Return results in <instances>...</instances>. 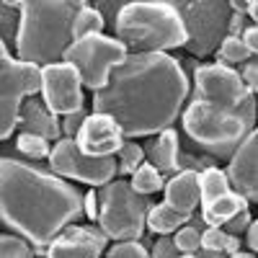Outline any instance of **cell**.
<instances>
[{
    "label": "cell",
    "instance_id": "cell-13",
    "mask_svg": "<svg viewBox=\"0 0 258 258\" xmlns=\"http://www.w3.org/2000/svg\"><path fill=\"white\" fill-rule=\"evenodd\" d=\"M230 191L240 194L250 204L258 199V132H248V137L230 155V165L225 170Z\"/></svg>",
    "mask_w": 258,
    "mask_h": 258
},
{
    "label": "cell",
    "instance_id": "cell-31",
    "mask_svg": "<svg viewBox=\"0 0 258 258\" xmlns=\"http://www.w3.org/2000/svg\"><path fill=\"white\" fill-rule=\"evenodd\" d=\"M109 258H150V253L140 240H126V243H114L109 248Z\"/></svg>",
    "mask_w": 258,
    "mask_h": 258
},
{
    "label": "cell",
    "instance_id": "cell-2",
    "mask_svg": "<svg viewBox=\"0 0 258 258\" xmlns=\"http://www.w3.org/2000/svg\"><path fill=\"white\" fill-rule=\"evenodd\" d=\"M83 214L75 186L36 165L0 158V222L18 232L36 253Z\"/></svg>",
    "mask_w": 258,
    "mask_h": 258
},
{
    "label": "cell",
    "instance_id": "cell-39",
    "mask_svg": "<svg viewBox=\"0 0 258 258\" xmlns=\"http://www.w3.org/2000/svg\"><path fill=\"white\" fill-rule=\"evenodd\" d=\"M240 41L245 44V49H248L250 54L258 52V29H255V24H250V26L240 34Z\"/></svg>",
    "mask_w": 258,
    "mask_h": 258
},
{
    "label": "cell",
    "instance_id": "cell-14",
    "mask_svg": "<svg viewBox=\"0 0 258 258\" xmlns=\"http://www.w3.org/2000/svg\"><path fill=\"white\" fill-rule=\"evenodd\" d=\"M121 142L124 137L119 132V126L114 124V119L103 114H88L75 137L78 150L91 158H114Z\"/></svg>",
    "mask_w": 258,
    "mask_h": 258
},
{
    "label": "cell",
    "instance_id": "cell-10",
    "mask_svg": "<svg viewBox=\"0 0 258 258\" xmlns=\"http://www.w3.org/2000/svg\"><path fill=\"white\" fill-rule=\"evenodd\" d=\"M49 173L57 178H70L88 186H106L116 176V160L114 158H91L78 150L75 140H59L54 142L49 153Z\"/></svg>",
    "mask_w": 258,
    "mask_h": 258
},
{
    "label": "cell",
    "instance_id": "cell-23",
    "mask_svg": "<svg viewBox=\"0 0 258 258\" xmlns=\"http://www.w3.org/2000/svg\"><path fill=\"white\" fill-rule=\"evenodd\" d=\"M103 26H106L103 16H101L93 6L83 3V6H80V11H78V13H75V18H73V29H70L73 41H75V39H83V36L103 34Z\"/></svg>",
    "mask_w": 258,
    "mask_h": 258
},
{
    "label": "cell",
    "instance_id": "cell-35",
    "mask_svg": "<svg viewBox=\"0 0 258 258\" xmlns=\"http://www.w3.org/2000/svg\"><path fill=\"white\" fill-rule=\"evenodd\" d=\"M238 75H240L243 85L248 88V93H253V96H255V91H258V68H255V59H248Z\"/></svg>",
    "mask_w": 258,
    "mask_h": 258
},
{
    "label": "cell",
    "instance_id": "cell-40",
    "mask_svg": "<svg viewBox=\"0 0 258 258\" xmlns=\"http://www.w3.org/2000/svg\"><path fill=\"white\" fill-rule=\"evenodd\" d=\"M245 245H248V253L255 255V250H258V222H255V220H253V222L248 225V230H245Z\"/></svg>",
    "mask_w": 258,
    "mask_h": 258
},
{
    "label": "cell",
    "instance_id": "cell-16",
    "mask_svg": "<svg viewBox=\"0 0 258 258\" xmlns=\"http://www.w3.org/2000/svg\"><path fill=\"white\" fill-rule=\"evenodd\" d=\"M18 126L21 132H29L36 137H44L47 142H59L62 140V129H59V119L44 106V101H39L36 96H29L21 103L18 111Z\"/></svg>",
    "mask_w": 258,
    "mask_h": 258
},
{
    "label": "cell",
    "instance_id": "cell-11",
    "mask_svg": "<svg viewBox=\"0 0 258 258\" xmlns=\"http://www.w3.org/2000/svg\"><path fill=\"white\" fill-rule=\"evenodd\" d=\"M194 88H197V101L209 103L222 111H235L250 96L238 70L220 64V62L194 64Z\"/></svg>",
    "mask_w": 258,
    "mask_h": 258
},
{
    "label": "cell",
    "instance_id": "cell-27",
    "mask_svg": "<svg viewBox=\"0 0 258 258\" xmlns=\"http://www.w3.org/2000/svg\"><path fill=\"white\" fill-rule=\"evenodd\" d=\"M255 54H250L248 49H245V44L238 39V36H225L222 39V44H220V49H217V59H220V64H245L248 59H253Z\"/></svg>",
    "mask_w": 258,
    "mask_h": 258
},
{
    "label": "cell",
    "instance_id": "cell-5",
    "mask_svg": "<svg viewBox=\"0 0 258 258\" xmlns=\"http://www.w3.org/2000/svg\"><path fill=\"white\" fill-rule=\"evenodd\" d=\"M98 194V225L106 238L116 243L140 240L145 235V217L150 202L132 191L129 181H109Z\"/></svg>",
    "mask_w": 258,
    "mask_h": 258
},
{
    "label": "cell",
    "instance_id": "cell-36",
    "mask_svg": "<svg viewBox=\"0 0 258 258\" xmlns=\"http://www.w3.org/2000/svg\"><path fill=\"white\" fill-rule=\"evenodd\" d=\"M181 253L176 250V245H173V240L170 238H163L160 240H155V245H153V253H150V258H178Z\"/></svg>",
    "mask_w": 258,
    "mask_h": 258
},
{
    "label": "cell",
    "instance_id": "cell-7",
    "mask_svg": "<svg viewBox=\"0 0 258 258\" xmlns=\"http://www.w3.org/2000/svg\"><path fill=\"white\" fill-rule=\"evenodd\" d=\"M173 8L183 21V47L188 54L209 57L220 49L222 39L227 36V21L232 16L227 0H188V3H173Z\"/></svg>",
    "mask_w": 258,
    "mask_h": 258
},
{
    "label": "cell",
    "instance_id": "cell-38",
    "mask_svg": "<svg viewBox=\"0 0 258 258\" xmlns=\"http://www.w3.org/2000/svg\"><path fill=\"white\" fill-rule=\"evenodd\" d=\"M83 214H85L91 222L98 220V194H96V191H88V194L83 197Z\"/></svg>",
    "mask_w": 258,
    "mask_h": 258
},
{
    "label": "cell",
    "instance_id": "cell-18",
    "mask_svg": "<svg viewBox=\"0 0 258 258\" xmlns=\"http://www.w3.org/2000/svg\"><path fill=\"white\" fill-rule=\"evenodd\" d=\"M163 188H165V204H170L173 209L194 214V209L199 207V173L178 170Z\"/></svg>",
    "mask_w": 258,
    "mask_h": 258
},
{
    "label": "cell",
    "instance_id": "cell-29",
    "mask_svg": "<svg viewBox=\"0 0 258 258\" xmlns=\"http://www.w3.org/2000/svg\"><path fill=\"white\" fill-rule=\"evenodd\" d=\"M170 240H173V245L181 255H188V253H197L202 248V232L197 225H183L176 230V235Z\"/></svg>",
    "mask_w": 258,
    "mask_h": 258
},
{
    "label": "cell",
    "instance_id": "cell-24",
    "mask_svg": "<svg viewBox=\"0 0 258 258\" xmlns=\"http://www.w3.org/2000/svg\"><path fill=\"white\" fill-rule=\"evenodd\" d=\"M129 186H132V191L140 194V197H150V194H155L165 186V178L150 163H142L135 173L129 176Z\"/></svg>",
    "mask_w": 258,
    "mask_h": 258
},
{
    "label": "cell",
    "instance_id": "cell-20",
    "mask_svg": "<svg viewBox=\"0 0 258 258\" xmlns=\"http://www.w3.org/2000/svg\"><path fill=\"white\" fill-rule=\"evenodd\" d=\"M191 217L194 214H186V212H178V209H173L170 204H165V202H160V204H155V207H150L147 209V217H145V230H150V232H155V235H168L170 232H176L178 227H183V225H188L191 222Z\"/></svg>",
    "mask_w": 258,
    "mask_h": 258
},
{
    "label": "cell",
    "instance_id": "cell-6",
    "mask_svg": "<svg viewBox=\"0 0 258 258\" xmlns=\"http://www.w3.org/2000/svg\"><path fill=\"white\" fill-rule=\"evenodd\" d=\"M183 132L214 155H232L253 129L235 111H222L209 103L191 101L183 111Z\"/></svg>",
    "mask_w": 258,
    "mask_h": 258
},
{
    "label": "cell",
    "instance_id": "cell-19",
    "mask_svg": "<svg viewBox=\"0 0 258 258\" xmlns=\"http://www.w3.org/2000/svg\"><path fill=\"white\" fill-rule=\"evenodd\" d=\"M248 209V202L235 191H227L225 197L214 199L209 204H202V222L207 227H222L225 222H230L235 214H240Z\"/></svg>",
    "mask_w": 258,
    "mask_h": 258
},
{
    "label": "cell",
    "instance_id": "cell-26",
    "mask_svg": "<svg viewBox=\"0 0 258 258\" xmlns=\"http://www.w3.org/2000/svg\"><path fill=\"white\" fill-rule=\"evenodd\" d=\"M16 31H18V3L0 0V44L6 49H16Z\"/></svg>",
    "mask_w": 258,
    "mask_h": 258
},
{
    "label": "cell",
    "instance_id": "cell-9",
    "mask_svg": "<svg viewBox=\"0 0 258 258\" xmlns=\"http://www.w3.org/2000/svg\"><path fill=\"white\" fill-rule=\"evenodd\" d=\"M39 85H41V68L18 62L0 44V142L16 132L21 103L29 96H36Z\"/></svg>",
    "mask_w": 258,
    "mask_h": 258
},
{
    "label": "cell",
    "instance_id": "cell-25",
    "mask_svg": "<svg viewBox=\"0 0 258 258\" xmlns=\"http://www.w3.org/2000/svg\"><path fill=\"white\" fill-rule=\"evenodd\" d=\"M116 173L119 176H132L135 170L145 163V153H142V147L132 140H124L121 147L116 150Z\"/></svg>",
    "mask_w": 258,
    "mask_h": 258
},
{
    "label": "cell",
    "instance_id": "cell-15",
    "mask_svg": "<svg viewBox=\"0 0 258 258\" xmlns=\"http://www.w3.org/2000/svg\"><path fill=\"white\" fill-rule=\"evenodd\" d=\"M106 235L93 227H64L57 238L47 245L44 258H101L106 250Z\"/></svg>",
    "mask_w": 258,
    "mask_h": 258
},
{
    "label": "cell",
    "instance_id": "cell-22",
    "mask_svg": "<svg viewBox=\"0 0 258 258\" xmlns=\"http://www.w3.org/2000/svg\"><path fill=\"white\" fill-rule=\"evenodd\" d=\"M202 250L222 253L227 258V255H235L243 250V240L235 238V235H227L222 227H207L202 232Z\"/></svg>",
    "mask_w": 258,
    "mask_h": 258
},
{
    "label": "cell",
    "instance_id": "cell-32",
    "mask_svg": "<svg viewBox=\"0 0 258 258\" xmlns=\"http://www.w3.org/2000/svg\"><path fill=\"white\" fill-rule=\"evenodd\" d=\"M85 116H88V111H85V109H80V111H75V114H68V116H64V119L59 121L62 137H64V140H75L78 132H80V126H83V121H85Z\"/></svg>",
    "mask_w": 258,
    "mask_h": 258
},
{
    "label": "cell",
    "instance_id": "cell-37",
    "mask_svg": "<svg viewBox=\"0 0 258 258\" xmlns=\"http://www.w3.org/2000/svg\"><path fill=\"white\" fill-rule=\"evenodd\" d=\"M248 26H250V21L245 18V13H232L230 21H227V36H238V39H240V34H243Z\"/></svg>",
    "mask_w": 258,
    "mask_h": 258
},
{
    "label": "cell",
    "instance_id": "cell-42",
    "mask_svg": "<svg viewBox=\"0 0 258 258\" xmlns=\"http://www.w3.org/2000/svg\"><path fill=\"white\" fill-rule=\"evenodd\" d=\"M227 258H255L253 253H248V250H240V253H235V255H227Z\"/></svg>",
    "mask_w": 258,
    "mask_h": 258
},
{
    "label": "cell",
    "instance_id": "cell-41",
    "mask_svg": "<svg viewBox=\"0 0 258 258\" xmlns=\"http://www.w3.org/2000/svg\"><path fill=\"white\" fill-rule=\"evenodd\" d=\"M245 18L250 21V24L258 21V3H255V0H248V3H245Z\"/></svg>",
    "mask_w": 258,
    "mask_h": 258
},
{
    "label": "cell",
    "instance_id": "cell-1",
    "mask_svg": "<svg viewBox=\"0 0 258 258\" xmlns=\"http://www.w3.org/2000/svg\"><path fill=\"white\" fill-rule=\"evenodd\" d=\"M188 98L183 64L165 52L129 54L109 83L93 93V114L114 119L124 140L155 137L170 129Z\"/></svg>",
    "mask_w": 258,
    "mask_h": 258
},
{
    "label": "cell",
    "instance_id": "cell-34",
    "mask_svg": "<svg viewBox=\"0 0 258 258\" xmlns=\"http://www.w3.org/2000/svg\"><path fill=\"white\" fill-rule=\"evenodd\" d=\"M253 222V217H250V212L245 209V212H240V214H235V217L230 220V222H225L222 225V230L227 232V235H235V238H240V235L248 230V225Z\"/></svg>",
    "mask_w": 258,
    "mask_h": 258
},
{
    "label": "cell",
    "instance_id": "cell-17",
    "mask_svg": "<svg viewBox=\"0 0 258 258\" xmlns=\"http://www.w3.org/2000/svg\"><path fill=\"white\" fill-rule=\"evenodd\" d=\"M142 153H145V163H150L158 173H178L181 145H178L176 129H163L160 135H155L142 147Z\"/></svg>",
    "mask_w": 258,
    "mask_h": 258
},
{
    "label": "cell",
    "instance_id": "cell-4",
    "mask_svg": "<svg viewBox=\"0 0 258 258\" xmlns=\"http://www.w3.org/2000/svg\"><path fill=\"white\" fill-rule=\"evenodd\" d=\"M116 41L126 54H158L183 47L186 31L173 3L165 0H142L124 3L114 18Z\"/></svg>",
    "mask_w": 258,
    "mask_h": 258
},
{
    "label": "cell",
    "instance_id": "cell-8",
    "mask_svg": "<svg viewBox=\"0 0 258 258\" xmlns=\"http://www.w3.org/2000/svg\"><path fill=\"white\" fill-rule=\"evenodd\" d=\"M126 57H129L126 49L116 39L103 36V34H93V36L75 39L73 44L64 49L62 62H68L78 73L80 85H85V88H91L96 93L109 83L111 70H116Z\"/></svg>",
    "mask_w": 258,
    "mask_h": 258
},
{
    "label": "cell",
    "instance_id": "cell-33",
    "mask_svg": "<svg viewBox=\"0 0 258 258\" xmlns=\"http://www.w3.org/2000/svg\"><path fill=\"white\" fill-rule=\"evenodd\" d=\"M207 168H214V160L212 158H202V155H188V153H181L178 155V170H191V173H202Z\"/></svg>",
    "mask_w": 258,
    "mask_h": 258
},
{
    "label": "cell",
    "instance_id": "cell-43",
    "mask_svg": "<svg viewBox=\"0 0 258 258\" xmlns=\"http://www.w3.org/2000/svg\"><path fill=\"white\" fill-rule=\"evenodd\" d=\"M181 258H199L197 253H188V255H181Z\"/></svg>",
    "mask_w": 258,
    "mask_h": 258
},
{
    "label": "cell",
    "instance_id": "cell-21",
    "mask_svg": "<svg viewBox=\"0 0 258 258\" xmlns=\"http://www.w3.org/2000/svg\"><path fill=\"white\" fill-rule=\"evenodd\" d=\"M227 191H230L227 176H225V170H220L217 165L207 168V170L199 173V204H209L214 199L225 197Z\"/></svg>",
    "mask_w": 258,
    "mask_h": 258
},
{
    "label": "cell",
    "instance_id": "cell-44",
    "mask_svg": "<svg viewBox=\"0 0 258 258\" xmlns=\"http://www.w3.org/2000/svg\"><path fill=\"white\" fill-rule=\"evenodd\" d=\"M178 258H181V255H178Z\"/></svg>",
    "mask_w": 258,
    "mask_h": 258
},
{
    "label": "cell",
    "instance_id": "cell-12",
    "mask_svg": "<svg viewBox=\"0 0 258 258\" xmlns=\"http://www.w3.org/2000/svg\"><path fill=\"white\" fill-rule=\"evenodd\" d=\"M41 101L54 116H68L83 109V85L78 73L68 62H54L41 68Z\"/></svg>",
    "mask_w": 258,
    "mask_h": 258
},
{
    "label": "cell",
    "instance_id": "cell-28",
    "mask_svg": "<svg viewBox=\"0 0 258 258\" xmlns=\"http://www.w3.org/2000/svg\"><path fill=\"white\" fill-rule=\"evenodd\" d=\"M16 147H18L21 155H26L31 160H47L49 153H52V145L44 137H36V135H29V132H18Z\"/></svg>",
    "mask_w": 258,
    "mask_h": 258
},
{
    "label": "cell",
    "instance_id": "cell-3",
    "mask_svg": "<svg viewBox=\"0 0 258 258\" xmlns=\"http://www.w3.org/2000/svg\"><path fill=\"white\" fill-rule=\"evenodd\" d=\"M83 0H29L18 3L16 59L47 68L62 62V54L73 44V18Z\"/></svg>",
    "mask_w": 258,
    "mask_h": 258
},
{
    "label": "cell",
    "instance_id": "cell-30",
    "mask_svg": "<svg viewBox=\"0 0 258 258\" xmlns=\"http://www.w3.org/2000/svg\"><path fill=\"white\" fill-rule=\"evenodd\" d=\"M0 258H34V250L18 235H0Z\"/></svg>",
    "mask_w": 258,
    "mask_h": 258
}]
</instances>
